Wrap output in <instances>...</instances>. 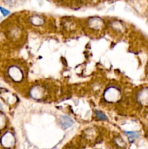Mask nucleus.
Returning <instances> with one entry per match:
<instances>
[{
  "mask_svg": "<svg viewBox=\"0 0 148 149\" xmlns=\"http://www.w3.org/2000/svg\"><path fill=\"white\" fill-rule=\"evenodd\" d=\"M59 123H60L61 127H62L63 129H67V128L70 127L73 125V122L72 119L70 117H68V116H63L61 117L60 120H59Z\"/></svg>",
  "mask_w": 148,
  "mask_h": 149,
  "instance_id": "obj_1",
  "label": "nucleus"
},
{
  "mask_svg": "<svg viewBox=\"0 0 148 149\" xmlns=\"http://www.w3.org/2000/svg\"><path fill=\"white\" fill-rule=\"evenodd\" d=\"M97 119H100V120H107V118L106 117L105 115L100 111L97 112Z\"/></svg>",
  "mask_w": 148,
  "mask_h": 149,
  "instance_id": "obj_3",
  "label": "nucleus"
},
{
  "mask_svg": "<svg viewBox=\"0 0 148 149\" xmlns=\"http://www.w3.org/2000/svg\"><path fill=\"white\" fill-rule=\"evenodd\" d=\"M0 10H1V13H2V14L4 15V16L7 15V14H9V13H10V12L7 11V10H5V9L2 8V7H0Z\"/></svg>",
  "mask_w": 148,
  "mask_h": 149,
  "instance_id": "obj_4",
  "label": "nucleus"
},
{
  "mask_svg": "<svg viewBox=\"0 0 148 149\" xmlns=\"http://www.w3.org/2000/svg\"><path fill=\"white\" fill-rule=\"evenodd\" d=\"M125 134L129 137V140L130 142H133V140L137 138L139 136V134L134 132H125Z\"/></svg>",
  "mask_w": 148,
  "mask_h": 149,
  "instance_id": "obj_2",
  "label": "nucleus"
}]
</instances>
